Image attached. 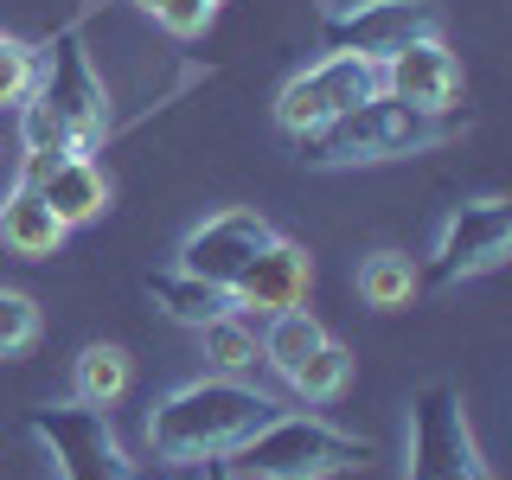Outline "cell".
<instances>
[{
  "instance_id": "obj_1",
  "label": "cell",
  "mask_w": 512,
  "mask_h": 480,
  "mask_svg": "<svg viewBox=\"0 0 512 480\" xmlns=\"http://www.w3.org/2000/svg\"><path fill=\"white\" fill-rule=\"evenodd\" d=\"M269 416H282V404L269 391L237 384V378H199L148 410V442L167 468H192V461L237 455Z\"/></svg>"
},
{
  "instance_id": "obj_2",
  "label": "cell",
  "mask_w": 512,
  "mask_h": 480,
  "mask_svg": "<svg viewBox=\"0 0 512 480\" xmlns=\"http://www.w3.org/2000/svg\"><path fill=\"white\" fill-rule=\"evenodd\" d=\"M448 141V122L442 116H423V109L397 103V96H365L359 109H346V116L308 128V135H295V154L308 160V167H359V160H397V154H423Z\"/></svg>"
},
{
  "instance_id": "obj_3",
  "label": "cell",
  "mask_w": 512,
  "mask_h": 480,
  "mask_svg": "<svg viewBox=\"0 0 512 480\" xmlns=\"http://www.w3.org/2000/svg\"><path fill=\"white\" fill-rule=\"evenodd\" d=\"M237 461L256 480H333L359 461H372V448L359 436H340L320 416H269L256 436L237 448Z\"/></svg>"
},
{
  "instance_id": "obj_4",
  "label": "cell",
  "mask_w": 512,
  "mask_h": 480,
  "mask_svg": "<svg viewBox=\"0 0 512 480\" xmlns=\"http://www.w3.org/2000/svg\"><path fill=\"white\" fill-rule=\"evenodd\" d=\"M384 77H378V58H359V52H327L314 58L308 71H295L276 96V122L288 135H308V128L346 116V109H359L365 96H378Z\"/></svg>"
},
{
  "instance_id": "obj_5",
  "label": "cell",
  "mask_w": 512,
  "mask_h": 480,
  "mask_svg": "<svg viewBox=\"0 0 512 480\" xmlns=\"http://www.w3.org/2000/svg\"><path fill=\"white\" fill-rule=\"evenodd\" d=\"M410 480H487L455 384H429L410 404Z\"/></svg>"
},
{
  "instance_id": "obj_6",
  "label": "cell",
  "mask_w": 512,
  "mask_h": 480,
  "mask_svg": "<svg viewBox=\"0 0 512 480\" xmlns=\"http://www.w3.org/2000/svg\"><path fill=\"white\" fill-rule=\"evenodd\" d=\"M32 436L52 448L64 480H135V461L122 455L116 429L96 404H52L32 410Z\"/></svg>"
},
{
  "instance_id": "obj_7",
  "label": "cell",
  "mask_w": 512,
  "mask_h": 480,
  "mask_svg": "<svg viewBox=\"0 0 512 480\" xmlns=\"http://www.w3.org/2000/svg\"><path fill=\"white\" fill-rule=\"evenodd\" d=\"M39 103H52V116L77 135V148H96L109 128V96H103V77L90 71L84 45H77V32H64V39L52 45V52L39 58Z\"/></svg>"
},
{
  "instance_id": "obj_8",
  "label": "cell",
  "mask_w": 512,
  "mask_h": 480,
  "mask_svg": "<svg viewBox=\"0 0 512 480\" xmlns=\"http://www.w3.org/2000/svg\"><path fill=\"white\" fill-rule=\"evenodd\" d=\"M442 13L429 0H359L352 13L327 20V52H359V58H391L410 39H436Z\"/></svg>"
},
{
  "instance_id": "obj_9",
  "label": "cell",
  "mask_w": 512,
  "mask_h": 480,
  "mask_svg": "<svg viewBox=\"0 0 512 480\" xmlns=\"http://www.w3.org/2000/svg\"><path fill=\"white\" fill-rule=\"evenodd\" d=\"M512 250V212L500 199H474L461 205L455 218L442 224V244H436V282H461V276H487L500 269Z\"/></svg>"
},
{
  "instance_id": "obj_10",
  "label": "cell",
  "mask_w": 512,
  "mask_h": 480,
  "mask_svg": "<svg viewBox=\"0 0 512 480\" xmlns=\"http://www.w3.org/2000/svg\"><path fill=\"white\" fill-rule=\"evenodd\" d=\"M378 77H384V96L423 109V116H442L461 96V64L442 45V32L436 39H410V45H397L391 58H378Z\"/></svg>"
},
{
  "instance_id": "obj_11",
  "label": "cell",
  "mask_w": 512,
  "mask_h": 480,
  "mask_svg": "<svg viewBox=\"0 0 512 480\" xmlns=\"http://www.w3.org/2000/svg\"><path fill=\"white\" fill-rule=\"evenodd\" d=\"M269 237H276V231H269L256 212H218V218H205L199 231L180 244V269L199 276V282L231 288L237 276H244V263L269 244Z\"/></svg>"
},
{
  "instance_id": "obj_12",
  "label": "cell",
  "mask_w": 512,
  "mask_h": 480,
  "mask_svg": "<svg viewBox=\"0 0 512 480\" xmlns=\"http://www.w3.org/2000/svg\"><path fill=\"white\" fill-rule=\"evenodd\" d=\"M308 276H314V269H308V250L269 237V244L244 263V276L231 282V308H256V314L301 308V301H308Z\"/></svg>"
},
{
  "instance_id": "obj_13",
  "label": "cell",
  "mask_w": 512,
  "mask_h": 480,
  "mask_svg": "<svg viewBox=\"0 0 512 480\" xmlns=\"http://www.w3.org/2000/svg\"><path fill=\"white\" fill-rule=\"evenodd\" d=\"M45 205H52V218L71 231V224H90V218H103V205H109V180H103V167H96L90 154H64L52 173H45L39 186Z\"/></svg>"
},
{
  "instance_id": "obj_14",
  "label": "cell",
  "mask_w": 512,
  "mask_h": 480,
  "mask_svg": "<svg viewBox=\"0 0 512 480\" xmlns=\"http://www.w3.org/2000/svg\"><path fill=\"white\" fill-rule=\"evenodd\" d=\"M0 244L20 250V256H52L64 244V224L52 218V205L32 186H13V199L0 205Z\"/></svg>"
},
{
  "instance_id": "obj_15",
  "label": "cell",
  "mask_w": 512,
  "mask_h": 480,
  "mask_svg": "<svg viewBox=\"0 0 512 480\" xmlns=\"http://www.w3.org/2000/svg\"><path fill=\"white\" fill-rule=\"evenodd\" d=\"M148 295L167 308L173 320H186V327H205V320H218L224 308H231V288L218 282H199L186 276V269H167V276H148Z\"/></svg>"
},
{
  "instance_id": "obj_16",
  "label": "cell",
  "mask_w": 512,
  "mask_h": 480,
  "mask_svg": "<svg viewBox=\"0 0 512 480\" xmlns=\"http://www.w3.org/2000/svg\"><path fill=\"white\" fill-rule=\"evenodd\" d=\"M288 391L295 397H308V404H333V397L352 384V352L346 346H333V340H320L301 365H288Z\"/></svg>"
},
{
  "instance_id": "obj_17",
  "label": "cell",
  "mask_w": 512,
  "mask_h": 480,
  "mask_svg": "<svg viewBox=\"0 0 512 480\" xmlns=\"http://www.w3.org/2000/svg\"><path fill=\"white\" fill-rule=\"evenodd\" d=\"M128 391V352L122 346H84L77 352V404H96V410H109L116 397Z\"/></svg>"
},
{
  "instance_id": "obj_18",
  "label": "cell",
  "mask_w": 512,
  "mask_h": 480,
  "mask_svg": "<svg viewBox=\"0 0 512 480\" xmlns=\"http://www.w3.org/2000/svg\"><path fill=\"white\" fill-rule=\"evenodd\" d=\"M327 340L320 333V320L308 308H282V314H269V333H263V359L276 365V372H288V365H301L308 352Z\"/></svg>"
},
{
  "instance_id": "obj_19",
  "label": "cell",
  "mask_w": 512,
  "mask_h": 480,
  "mask_svg": "<svg viewBox=\"0 0 512 480\" xmlns=\"http://www.w3.org/2000/svg\"><path fill=\"white\" fill-rule=\"evenodd\" d=\"M359 295L372 301V308H410V295H416V269H410V256H397V250L365 256V269H359Z\"/></svg>"
},
{
  "instance_id": "obj_20",
  "label": "cell",
  "mask_w": 512,
  "mask_h": 480,
  "mask_svg": "<svg viewBox=\"0 0 512 480\" xmlns=\"http://www.w3.org/2000/svg\"><path fill=\"white\" fill-rule=\"evenodd\" d=\"M205 359H218L224 372H244V365H256V327L237 308H224L218 320H205Z\"/></svg>"
},
{
  "instance_id": "obj_21",
  "label": "cell",
  "mask_w": 512,
  "mask_h": 480,
  "mask_svg": "<svg viewBox=\"0 0 512 480\" xmlns=\"http://www.w3.org/2000/svg\"><path fill=\"white\" fill-rule=\"evenodd\" d=\"M20 141H26V154H45V160L84 154V148H77V135L52 116V103H39V96H26V103H20Z\"/></svg>"
},
{
  "instance_id": "obj_22",
  "label": "cell",
  "mask_w": 512,
  "mask_h": 480,
  "mask_svg": "<svg viewBox=\"0 0 512 480\" xmlns=\"http://www.w3.org/2000/svg\"><path fill=\"white\" fill-rule=\"evenodd\" d=\"M39 340V301L20 288H0V359H20Z\"/></svg>"
},
{
  "instance_id": "obj_23",
  "label": "cell",
  "mask_w": 512,
  "mask_h": 480,
  "mask_svg": "<svg viewBox=\"0 0 512 480\" xmlns=\"http://www.w3.org/2000/svg\"><path fill=\"white\" fill-rule=\"evenodd\" d=\"M32 90H39V52L0 32V109H7V103H26Z\"/></svg>"
},
{
  "instance_id": "obj_24",
  "label": "cell",
  "mask_w": 512,
  "mask_h": 480,
  "mask_svg": "<svg viewBox=\"0 0 512 480\" xmlns=\"http://www.w3.org/2000/svg\"><path fill=\"white\" fill-rule=\"evenodd\" d=\"M212 13H218L212 0H160V7H154V20L167 26L173 39H199V32L212 26Z\"/></svg>"
},
{
  "instance_id": "obj_25",
  "label": "cell",
  "mask_w": 512,
  "mask_h": 480,
  "mask_svg": "<svg viewBox=\"0 0 512 480\" xmlns=\"http://www.w3.org/2000/svg\"><path fill=\"white\" fill-rule=\"evenodd\" d=\"M205 480H237V474L224 468V461H205Z\"/></svg>"
},
{
  "instance_id": "obj_26",
  "label": "cell",
  "mask_w": 512,
  "mask_h": 480,
  "mask_svg": "<svg viewBox=\"0 0 512 480\" xmlns=\"http://www.w3.org/2000/svg\"><path fill=\"white\" fill-rule=\"evenodd\" d=\"M135 7H148V13H154V7H160V0H135Z\"/></svg>"
},
{
  "instance_id": "obj_27",
  "label": "cell",
  "mask_w": 512,
  "mask_h": 480,
  "mask_svg": "<svg viewBox=\"0 0 512 480\" xmlns=\"http://www.w3.org/2000/svg\"><path fill=\"white\" fill-rule=\"evenodd\" d=\"M212 7H218V0H212Z\"/></svg>"
}]
</instances>
